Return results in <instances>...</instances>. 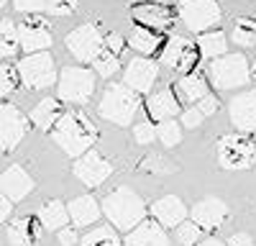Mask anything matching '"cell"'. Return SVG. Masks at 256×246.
<instances>
[{
  "label": "cell",
  "mask_w": 256,
  "mask_h": 246,
  "mask_svg": "<svg viewBox=\"0 0 256 246\" xmlns=\"http://www.w3.org/2000/svg\"><path fill=\"white\" fill-rule=\"evenodd\" d=\"M49 134H52V141L72 159H77L80 154L92 149L98 144V136H100L98 126L80 110L62 113V118L54 123V128Z\"/></svg>",
  "instance_id": "1"
},
{
  "label": "cell",
  "mask_w": 256,
  "mask_h": 246,
  "mask_svg": "<svg viewBox=\"0 0 256 246\" xmlns=\"http://www.w3.org/2000/svg\"><path fill=\"white\" fill-rule=\"evenodd\" d=\"M100 208H102V216L108 218L110 226L118 228V231H131L134 226H138L146 218V213H148L141 195L136 190H131V188H126V184L105 195L102 202H100Z\"/></svg>",
  "instance_id": "2"
},
{
  "label": "cell",
  "mask_w": 256,
  "mask_h": 246,
  "mask_svg": "<svg viewBox=\"0 0 256 246\" xmlns=\"http://www.w3.org/2000/svg\"><path fill=\"white\" fill-rule=\"evenodd\" d=\"M138 110H141V92L131 90L126 82L108 85L98 102L100 118L116 123V126H134V118Z\"/></svg>",
  "instance_id": "3"
},
{
  "label": "cell",
  "mask_w": 256,
  "mask_h": 246,
  "mask_svg": "<svg viewBox=\"0 0 256 246\" xmlns=\"http://www.w3.org/2000/svg\"><path fill=\"white\" fill-rule=\"evenodd\" d=\"M216 156L223 170H230V172L251 170L256 164V141L248 138V134L244 131L226 134L216 144Z\"/></svg>",
  "instance_id": "4"
},
{
  "label": "cell",
  "mask_w": 256,
  "mask_h": 246,
  "mask_svg": "<svg viewBox=\"0 0 256 246\" xmlns=\"http://www.w3.org/2000/svg\"><path fill=\"white\" fill-rule=\"evenodd\" d=\"M210 82L216 85V90H236V88H246L251 80V67L244 54H220L216 59H210L208 67Z\"/></svg>",
  "instance_id": "5"
},
{
  "label": "cell",
  "mask_w": 256,
  "mask_h": 246,
  "mask_svg": "<svg viewBox=\"0 0 256 246\" xmlns=\"http://www.w3.org/2000/svg\"><path fill=\"white\" fill-rule=\"evenodd\" d=\"M98 85V72L88 67H64L59 80H56V90L59 100L72 102V106H84Z\"/></svg>",
  "instance_id": "6"
},
{
  "label": "cell",
  "mask_w": 256,
  "mask_h": 246,
  "mask_svg": "<svg viewBox=\"0 0 256 246\" xmlns=\"http://www.w3.org/2000/svg\"><path fill=\"white\" fill-rule=\"evenodd\" d=\"M177 18L182 20V26L192 34L210 31L220 24L223 10L218 0H180L177 6Z\"/></svg>",
  "instance_id": "7"
},
{
  "label": "cell",
  "mask_w": 256,
  "mask_h": 246,
  "mask_svg": "<svg viewBox=\"0 0 256 246\" xmlns=\"http://www.w3.org/2000/svg\"><path fill=\"white\" fill-rule=\"evenodd\" d=\"M16 67H18L20 82H24L28 90H44V88H52L54 82H56L54 56H52L49 52H34V54H26Z\"/></svg>",
  "instance_id": "8"
},
{
  "label": "cell",
  "mask_w": 256,
  "mask_h": 246,
  "mask_svg": "<svg viewBox=\"0 0 256 246\" xmlns=\"http://www.w3.org/2000/svg\"><path fill=\"white\" fill-rule=\"evenodd\" d=\"M200 46L198 41H190L184 36H172L166 38V44L162 49V64L166 70H172L174 74H187L192 70L200 67Z\"/></svg>",
  "instance_id": "9"
},
{
  "label": "cell",
  "mask_w": 256,
  "mask_h": 246,
  "mask_svg": "<svg viewBox=\"0 0 256 246\" xmlns=\"http://www.w3.org/2000/svg\"><path fill=\"white\" fill-rule=\"evenodd\" d=\"M72 174L84 184V188H100V184L113 174V164L105 159L95 146L80 154L72 164Z\"/></svg>",
  "instance_id": "10"
},
{
  "label": "cell",
  "mask_w": 256,
  "mask_h": 246,
  "mask_svg": "<svg viewBox=\"0 0 256 246\" xmlns=\"http://www.w3.org/2000/svg\"><path fill=\"white\" fill-rule=\"evenodd\" d=\"M52 28L46 24V18H41L36 13H26V18L18 24V44L26 54L34 52H46L52 46Z\"/></svg>",
  "instance_id": "11"
},
{
  "label": "cell",
  "mask_w": 256,
  "mask_h": 246,
  "mask_svg": "<svg viewBox=\"0 0 256 246\" xmlns=\"http://www.w3.org/2000/svg\"><path fill=\"white\" fill-rule=\"evenodd\" d=\"M64 46H67V52L82 62V64H92L95 54L100 52L102 46V34L98 26L92 24H84V26H77L72 34H67V38H64Z\"/></svg>",
  "instance_id": "12"
},
{
  "label": "cell",
  "mask_w": 256,
  "mask_h": 246,
  "mask_svg": "<svg viewBox=\"0 0 256 246\" xmlns=\"http://www.w3.org/2000/svg\"><path fill=\"white\" fill-rule=\"evenodd\" d=\"M28 134V118L10 102H0V152H13Z\"/></svg>",
  "instance_id": "13"
},
{
  "label": "cell",
  "mask_w": 256,
  "mask_h": 246,
  "mask_svg": "<svg viewBox=\"0 0 256 246\" xmlns=\"http://www.w3.org/2000/svg\"><path fill=\"white\" fill-rule=\"evenodd\" d=\"M128 49V41L120 34H108L102 36V46L92 59V70L98 72V77H113L120 64H123V54Z\"/></svg>",
  "instance_id": "14"
},
{
  "label": "cell",
  "mask_w": 256,
  "mask_h": 246,
  "mask_svg": "<svg viewBox=\"0 0 256 246\" xmlns=\"http://www.w3.org/2000/svg\"><path fill=\"white\" fill-rule=\"evenodd\" d=\"M131 20L138 26H148L154 31H169L174 26V10L169 3H154V0H144V3L131 6Z\"/></svg>",
  "instance_id": "15"
},
{
  "label": "cell",
  "mask_w": 256,
  "mask_h": 246,
  "mask_svg": "<svg viewBox=\"0 0 256 246\" xmlns=\"http://www.w3.org/2000/svg\"><path fill=\"white\" fill-rule=\"evenodd\" d=\"M156 80H159V64L154 59H148V56H134L131 62L126 64L123 70V82L131 90L136 92H152V88L156 85Z\"/></svg>",
  "instance_id": "16"
},
{
  "label": "cell",
  "mask_w": 256,
  "mask_h": 246,
  "mask_svg": "<svg viewBox=\"0 0 256 246\" xmlns=\"http://www.w3.org/2000/svg\"><path fill=\"white\" fill-rule=\"evenodd\" d=\"M228 116L236 131L256 134V90H244L228 102Z\"/></svg>",
  "instance_id": "17"
},
{
  "label": "cell",
  "mask_w": 256,
  "mask_h": 246,
  "mask_svg": "<svg viewBox=\"0 0 256 246\" xmlns=\"http://www.w3.org/2000/svg\"><path fill=\"white\" fill-rule=\"evenodd\" d=\"M230 210L220 198H202L190 208V218L195 220L202 231H216L228 220Z\"/></svg>",
  "instance_id": "18"
},
{
  "label": "cell",
  "mask_w": 256,
  "mask_h": 246,
  "mask_svg": "<svg viewBox=\"0 0 256 246\" xmlns=\"http://www.w3.org/2000/svg\"><path fill=\"white\" fill-rule=\"evenodd\" d=\"M146 113L154 123L159 120H169V118H177L182 113V106H180V95L172 90V88H162L156 92H152L146 98Z\"/></svg>",
  "instance_id": "19"
},
{
  "label": "cell",
  "mask_w": 256,
  "mask_h": 246,
  "mask_svg": "<svg viewBox=\"0 0 256 246\" xmlns=\"http://www.w3.org/2000/svg\"><path fill=\"white\" fill-rule=\"evenodd\" d=\"M148 213H152V218H154L159 226H164L166 231H169V228H177V226L190 216L187 205H184L182 198H177V195H164V198H159L152 208H148Z\"/></svg>",
  "instance_id": "20"
},
{
  "label": "cell",
  "mask_w": 256,
  "mask_h": 246,
  "mask_svg": "<svg viewBox=\"0 0 256 246\" xmlns=\"http://www.w3.org/2000/svg\"><path fill=\"white\" fill-rule=\"evenodd\" d=\"M123 246H169V236L166 228L159 226L154 218H144L138 226H134L126 234Z\"/></svg>",
  "instance_id": "21"
},
{
  "label": "cell",
  "mask_w": 256,
  "mask_h": 246,
  "mask_svg": "<svg viewBox=\"0 0 256 246\" xmlns=\"http://www.w3.org/2000/svg\"><path fill=\"white\" fill-rule=\"evenodd\" d=\"M31 190H34V177L20 167V164H10V167L0 174V192L6 198H10L13 202H20L24 198H28Z\"/></svg>",
  "instance_id": "22"
},
{
  "label": "cell",
  "mask_w": 256,
  "mask_h": 246,
  "mask_svg": "<svg viewBox=\"0 0 256 246\" xmlns=\"http://www.w3.org/2000/svg\"><path fill=\"white\" fill-rule=\"evenodd\" d=\"M166 44V38H164V31H154V28H148V26H134L131 28V36H128V46H131L136 54L141 56H154V54H162Z\"/></svg>",
  "instance_id": "23"
},
{
  "label": "cell",
  "mask_w": 256,
  "mask_h": 246,
  "mask_svg": "<svg viewBox=\"0 0 256 246\" xmlns=\"http://www.w3.org/2000/svg\"><path fill=\"white\" fill-rule=\"evenodd\" d=\"M67 210H70V223L74 226V228H88V226H92L102 216L100 202L92 195H77V198H72L67 202Z\"/></svg>",
  "instance_id": "24"
},
{
  "label": "cell",
  "mask_w": 256,
  "mask_h": 246,
  "mask_svg": "<svg viewBox=\"0 0 256 246\" xmlns=\"http://www.w3.org/2000/svg\"><path fill=\"white\" fill-rule=\"evenodd\" d=\"M41 231L44 226L38 218H16L8 226V244L10 246H34L41 241Z\"/></svg>",
  "instance_id": "25"
},
{
  "label": "cell",
  "mask_w": 256,
  "mask_h": 246,
  "mask_svg": "<svg viewBox=\"0 0 256 246\" xmlns=\"http://www.w3.org/2000/svg\"><path fill=\"white\" fill-rule=\"evenodd\" d=\"M208 92H210L208 80H205V74H202L200 70H192V72H187V74H180V82H177V95H180V100L190 102V106H195V102H198L200 98H205Z\"/></svg>",
  "instance_id": "26"
},
{
  "label": "cell",
  "mask_w": 256,
  "mask_h": 246,
  "mask_svg": "<svg viewBox=\"0 0 256 246\" xmlns=\"http://www.w3.org/2000/svg\"><path fill=\"white\" fill-rule=\"evenodd\" d=\"M62 113H64V108H62V100H56V98H44L38 102V106L31 110V123L36 128H41V131H52L54 128V123L62 118Z\"/></svg>",
  "instance_id": "27"
},
{
  "label": "cell",
  "mask_w": 256,
  "mask_h": 246,
  "mask_svg": "<svg viewBox=\"0 0 256 246\" xmlns=\"http://www.w3.org/2000/svg\"><path fill=\"white\" fill-rule=\"evenodd\" d=\"M38 223L44 226V231H59L64 226H70V210L62 200H46L38 208Z\"/></svg>",
  "instance_id": "28"
},
{
  "label": "cell",
  "mask_w": 256,
  "mask_h": 246,
  "mask_svg": "<svg viewBox=\"0 0 256 246\" xmlns=\"http://www.w3.org/2000/svg\"><path fill=\"white\" fill-rule=\"evenodd\" d=\"M198 46H200V54L205 59H216V56L228 52V36L220 28L202 31V34H198Z\"/></svg>",
  "instance_id": "29"
},
{
  "label": "cell",
  "mask_w": 256,
  "mask_h": 246,
  "mask_svg": "<svg viewBox=\"0 0 256 246\" xmlns=\"http://www.w3.org/2000/svg\"><path fill=\"white\" fill-rule=\"evenodd\" d=\"M80 246H123V238L113 226H95L80 238Z\"/></svg>",
  "instance_id": "30"
},
{
  "label": "cell",
  "mask_w": 256,
  "mask_h": 246,
  "mask_svg": "<svg viewBox=\"0 0 256 246\" xmlns=\"http://www.w3.org/2000/svg\"><path fill=\"white\" fill-rule=\"evenodd\" d=\"M20 49L18 44V26L10 18H0V59H8Z\"/></svg>",
  "instance_id": "31"
},
{
  "label": "cell",
  "mask_w": 256,
  "mask_h": 246,
  "mask_svg": "<svg viewBox=\"0 0 256 246\" xmlns=\"http://www.w3.org/2000/svg\"><path fill=\"white\" fill-rule=\"evenodd\" d=\"M230 38H233V44H236V46H251L256 41V18H251V16L236 18V20H233Z\"/></svg>",
  "instance_id": "32"
},
{
  "label": "cell",
  "mask_w": 256,
  "mask_h": 246,
  "mask_svg": "<svg viewBox=\"0 0 256 246\" xmlns=\"http://www.w3.org/2000/svg\"><path fill=\"white\" fill-rule=\"evenodd\" d=\"M156 138L164 144L166 149L177 146L182 141V123L177 118H169V120H159L156 123Z\"/></svg>",
  "instance_id": "33"
},
{
  "label": "cell",
  "mask_w": 256,
  "mask_h": 246,
  "mask_svg": "<svg viewBox=\"0 0 256 246\" xmlns=\"http://www.w3.org/2000/svg\"><path fill=\"white\" fill-rule=\"evenodd\" d=\"M202 234H205V231H202L192 218H184L177 228H174V236H177V241H180L182 246H195V244L202 238Z\"/></svg>",
  "instance_id": "34"
},
{
  "label": "cell",
  "mask_w": 256,
  "mask_h": 246,
  "mask_svg": "<svg viewBox=\"0 0 256 246\" xmlns=\"http://www.w3.org/2000/svg\"><path fill=\"white\" fill-rule=\"evenodd\" d=\"M131 134H134V141H136V144H141V146H148V144L156 141V123H154L152 118H148V120H138V123H134Z\"/></svg>",
  "instance_id": "35"
},
{
  "label": "cell",
  "mask_w": 256,
  "mask_h": 246,
  "mask_svg": "<svg viewBox=\"0 0 256 246\" xmlns=\"http://www.w3.org/2000/svg\"><path fill=\"white\" fill-rule=\"evenodd\" d=\"M18 67H0V98H10L18 90Z\"/></svg>",
  "instance_id": "36"
},
{
  "label": "cell",
  "mask_w": 256,
  "mask_h": 246,
  "mask_svg": "<svg viewBox=\"0 0 256 246\" xmlns=\"http://www.w3.org/2000/svg\"><path fill=\"white\" fill-rule=\"evenodd\" d=\"M80 6V0H46V10L52 16H70Z\"/></svg>",
  "instance_id": "37"
},
{
  "label": "cell",
  "mask_w": 256,
  "mask_h": 246,
  "mask_svg": "<svg viewBox=\"0 0 256 246\" xmlns=\"http://www.w3.org/2000/svg\"><path fill=\"white\" fill-rule=\"evenodd\" d=\"M180 116H182V120H180V123H182V128H192V131H195V128H200V126H202V120H205V116L198 110V106L184 108Z\"/></svg>",
  "instance_id": "38"
},
{
  "label": "cell",
  "mask_w": 256,
  "mask_h": 246,
  "mask_svg": "<svg viewBox=\"0 0 256 246\" xmlns=\"http://www.w3.org/2000/svg\"><path fill=\"white\" fill-rule=\"evenodd\" d=\"M195 106H198V110L208 118V116H216V113L220 110V100H218L216 95H210V92H208L205 98H200V100L195 102Z\"/></svg>",
  "instance_id": "39"
},
{
  "label": "cell",
  "mask_w": 256,
  "mask_h": 246,
  "mask_svg": "<svg viewBox=\"0 0 256 246\" xmlns=\"http://www.w3.org/2000/svg\"><path fill=\"white\" fill-rule=\"evenodd\" d=\"M13 8L18 13H38L46 8V0H13Z\"/></svg>",
  "instance_id": "40"
},
{
  "label": "cell",
  "mask_w": 256,
  "mask_h": 246,
  "mask_svg": "<svg viewBox=\"0 0 256 246\" xmlns=\"http://www.w3.org/2000/svg\"><path fill=\"white\" fill-rule=\"evenodd\" d=\"M56 236H59V244L62 246H74L80 238H77V228L74 226H64V228H59L56 231Z\"/></svg>",
  "instance_id": "41"
},
{
  "label": "cell",
  "mask_w": 256,
  "mask_h": 246,
  "mask_svg": "<svg viewBox=\"0 0 256 246\" xmlns=\"http://www.w3.org/2000/svg\"><path fill=\"white\" fill-rule=\"evenodd\" d=\"M228 246H256L254 236L246 234V231H236L230 238H228Z\"/></svg>",
  "instance_id": "42"
},
{
  "label": "cell",
  "mask_w": 256,
  "mask_h": 246,
  "mask_svg": "<svg viewBox=\"0 0 256 246\" xmlns=\"http://www.w3.org/2000/svg\"><path fill=\"white\" fill-rule=\"evenodd\" d=\"M10 210H13V200L0 192V223H6L10 218Z\"/></svg>",
  "instance_id": "43"
},
{
  "label": "cell",
  "mask_w": 256,
  "mask_h": 246,
  "mask_svg": "<svg viewBox=\"0 0 256 246\" xmlns=\"http://www.w3.org/2000/svg\"><path fill=\"white\" fill-rule=\"evenodd\" d=\"M195 246H228V241H220V238H200Z\"/></svg>",
  "instance_id": "44"
},
{
  "label": "cell",
  "mask_w": 256,
  "mask_h": 246,
  "mask_svg": "<svg viewBox=\"0 0 256 246\" xmlns=\"http://www.w3.org/2000/svg\"><path fill=\"white\" fill-rule=\"evenodd\" d=\"M251 77H256V62H254V67H251Z\"/></svg>",
  "instance_id": "45"
},
{
  "label": "cell",
  "mask_w": 256,
  "mask_h": 246,
  "mask_svg": "<svg viewBox=\"0 0 256 246\" xmlns=\"http://www.w3.org/2000/svg\"><path fill=\"white\" fill-rule=\"evenodd\" d=\"M154 3H172V0H154Z\"/></svg>",
  "instance_id": "46"
},
{
  "label": "cell",
  "mask_w": 256,
  "mask_h": 246,
  "mask_svg": "<svg viewBox=\"0 0 256 246\" xmlns=\"http://www.w3.org/2000/svg\"><path fill=\"white\" fill-rule=\"evenodd\" d=\"M3 6H6V0H0V10H3Z\"/></svg>",
  "instance_id": "47"
},
{
  "label": "cell",
  "mask_w": 256,
  "mask_h": 246,
  "mask_svg": "<svg viewBox=\"0 0 256 246\" xmlns=\"http://www.w3.org/2000/svg\"><path fill=\"white\" fill-rule=\"evenodd\" d=\"M254 141H256V138H254Z\"/></svg>",
  "instance_id": "48"
}]
</instances>
